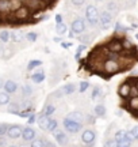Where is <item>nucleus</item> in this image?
<instances>
[{
  "instance_id": "f257e3e1",
  "label": "nucleus",
  "mask_w": 138,
  "mask_h": 147,
  "mask_svg": "<svg viewBox=\"0 0 138 147\" xmlns=\"http://www.w3.org/2000/svg\"><path fill=\"white\" fill-rule=\"evenodd\" d=\"M99 11L96 8L95 5H88L87 7V10H85V18L90 21L91 25H96V23H99Z\"/></svg>"
},
{
  "instance_id": "f03ea898",
  "label": "nucleus",
  "mask_w": 138,
  "mask_h": 147,
  "mask_svg": "<svg viewBox=\"0 0 138 147\" xmlns=\"http://www.w3.org/2000/svg\"><path fill=\"white\" fill-rule=\"evenodd\" d=\"M64 128L68 132H70V134H77L83 128V125H81V123H79V121H74L72 119L66 117L64 120Z\"/></svg>"
},
{
  "instance_id": "7ed1b4c3",
  "label": "nucleus",
  "mask_w": 138,
  "mask_h": 147,
  "mask_svg": "<svg viewBox=\"0 0 138 147\" xmlns=\"http://www.w3.org/2000/svg\"><path fill=\"white\" fill-rule=\"evenodd\" d=\"M111 21H112V16L108 11H103L100 14V16H99V23L102 25L103 29H107V27L110 26V25H111Z\"/></svg>"
},
{
  "instance_id": "20e7f679",
  "label": "nucleus",
  "mask_w": 138,
  "mask_h": 147,
  "mask_svg": "<svg viewBox=\"0 0 138 147\" xmlns=\"http://www.w3.org/2000/svg\"><path fill=\"white\" fill-rule=\"evenodd\" d=\"M95 139H96V135L92 129H85V131L81 134V140H83L85 144H92V143H95Z\"/></svg>"
},
{
  "instance_id": "39448f33",
  "label": "nucleus",
  "mask_w": 138,
  "mask_h": 147,
  "mask_svg": "<svg viewBox=\"0 0 138 147\" xmlns=\"http://www.w3.org/2000/svg\"><path fill=\"white\" fill-rule=\"evenodd\" d=\"M22 128L21 125H10L7 129V135L11 139H18L19 136H22Z\"/></svg>"
},
{
  "instance_id": "423d86ee",
  "label": "nucleus",
  "mask_w": 138,
  "mask_h": 147,
  "mask_svg": "<svg viewBox=\"0 0 138 147\" xmlns=\"http://www.w3.org/2000/svg\"><path fill=\"white\" fill-rule=\"evenodd\" d=\"M72 30L74 32V34H81L85 32V23L83 19L77 18L76 21L72 22Z\"/></svg>"
},
{
  "instance_id": "0eeeda50",
  "label": "nucleus",
  "mask_w": 138,
  "mask_h": 147,
  "mask_svg": "<svg viewBox=\"0 0 138 147\" xmlns=\"http://www.w3.org/2000/svg\"><path fill=\"white\" fill-rule=\"evenodd\" d=\"M107 49H108V52L110 53H119L123 49L122 42L117 41V40H112V41L107 42Z\"/></svg>"
},
{
  "instance_id": "6e6552de",
  "label": "nucleus",
  "mask_w": 138,
  "mask_h": 147,
  "mask_svg": "<svg viewBox=\"0 0 138 147\" xmlns=\"http://www.w3.org/2000/svg\"><path fill=\"white\" fill-rule=\"evenodd\" d=\"M130 90H131L130 83L129 82H123L119 86V89H118V94H119V97H122V98H127V97H130Z\"/></svg>"
},
{
  "instance_id": "1a4fd4ad",
  "label": "nucleus",
  "mask_w": 138,
  "mask_h": 147,
  "mask_svg": "<svg viewBox=\"0 0 138 147\" xmlns=\"http://www.w3.org/2000/svg\"><path fill=\"white\" fill-rule=\"evenodd\" d=\"M16 19H19V21H23V19H27L29 16H30V11L27 7H19L18 10H15V14H14Z\"/></svg>"
},
{
  "instance_id": "9d476101",
  "label": "nucleus",
  "mask_w": 138,
  "mask_h": 147,
  "mask_svg": "<svg viewBox=\"0 0 138 147\" xmlns=\"http://www.w3.org/2000/svg\"><path fill=\"white\" fill-rule=\"evenodd\" d=\"M22 138L27 140V142H30L33 140L34 138H35V129L31 128V127H25L23 129H22Z\"/></svg>"
},
{
  "instance_id": "9b49d317",
  "label": "nucleus",
  "mask_w": 138,
  "mask_h": 147,
  "mask_svg": "<svg viewBox=\"0 0 138 147\" xmlns=\"http://www.w3.org/2000/svg\"><path fill=\"white\" fill-rule=\"evenodd\" d=\"M37 121H38V125L41 127L42 129H46V131H48V125H49V121H50L49 116H46V115H45V113L42 112L41 115L38 116Z\"/></svg>"
},
{
  "instance_id": "f8f14e48",
  "label": "nucleus",
  "mask_w": 138,
  "mask_h": 147,
  "mask_svg": "<svg viewBox=\"0 0 138 147\" xmlns=\"http://www.w3.org/2000/svg\"><path fill=\"white\" fill-rule=\"evenodd\" d=\"M53 136H54V139L57 140V143H58V144H62V143H65L66 140H68L66 135H65L61 129H57V128L53 131Z\"/></svg>"
},
{
  "instance_id": "ddd939ff",
  "label": "nucleus",
  "mask_w": 138,
  "mask_h": 147,
  "mask_svg": "<svg viewBox=\"0 0 138 147\" xmlns=\"http://www.w3.org/2000/svg\"><path fill=\"white\" fill-rule=\"evenodd\" d=\"M104 68H106V72H110V74L117 72L118 71V63L115 61V60H107Z\"/></svg>"
},
{
  "instance_id": "4468645a",
  "label": "nucleus",
  "mask_w": 138,
  "mask_h": 147,
  "mask_svg": "<svg viewBox=\"0 0 138 147\" xmlns=\"http://www.w3.org/2000/svg\"><path fill=\"white\" fill-rule=\"evenodd\" d=\"M4 90L8 94H12V93H15L16 90H18V84L14 80H7L4 83Z\"/></svg>"
},
{
  "instance_id": "2eb2a0df",
  "label": "nucleus",
  "mask_w": 138,
  "mask_h": 147,
  "mask_svg": "<svg viewBox=\"0 0 138 147\" xmlns=\"http://www.w3.org/2000/svg\"><path fill=\"white\" fill-rule=\"evenodd\" d=\"M31 80L34 83H42L43 80H45V72H43L42 69L41 71H37V72H34L31 75Z\"/></svg>"
},
{
  "instance_id": "dca6fc26",
  "label": "nucleus",
  "mask_w": 138,
  "mask_h": 147,
  "mask_svg": "<svg viewBox=\"0 0 138 147\" xmlns=\"http://www.w3.org/2000/svg\"><path fill=\"white\" fill-rule=\"evenodd\" d=\"M68 117H69V119H72V120H74V121H79V123H83V121L85 120L84 115H83L81 112H77V110L70 112V113L68 115Z\"/></svg>"
},
{
  "instance_id": "f3484780",
  "label": "nucleus",
  "mask_w": 138,
  "mask_h": 147,
  "mask_svg": "<svg viewBox=\"0 0 138 147\" xmlns=\"http://www.w3.org/2000/svg\"><path fill=\"white\" fill-rule=\"evenodd\" d=\"M74 91H76V84L73 83H68L62 86V89H61V93L65 95H69V94H73Z\"/></svg>"
},
{
  "instance_id": "a211bd4d",
  "label": "nucleus",
  "mask_w": 138,
  "mask_h": 147,
  "mask_svg": "<svg viewBox=\"0 0 138 147\" xmlns=\"http://www.w3.org/2000/svg\"><path fill=\"white\" fill-rule=\"evenodd\" d=\"M11 10V0H0V11L7 12Z\"/></svg>"
},
{
  "instance_id": "6ab92c4d",
  "label": "nucleus",
  "mask_w": 138,
  "mask_h": 147,
  "mask_svg": "<svg viewBox=\"0 0 138 147\" xmlns=\"http://www.w3.org/2000/svg\"><path fill=\"white\" fill-rule=\"evenodd\" d=\"M127 104L130 109H138V95H131Z\"/></svg>"
},
{
  "instance_id": "aec40b11",
  "label": "nucleus",
  "mask_w": 138,
  "mask_h": 147,
  "mask_svg": "<svg viewBox=\"0 0 138 147\" xmlns=\"http://www.w3.org/2000/svg\"><path fill=\"white\" fill-rule=\"evenodd\" d=\"M94 112H95V116L103 117V116L106 115V106H103V105H96L95 109H94Z\"/></svg>"
},
{
  "instance_id": "412c9836",
  "label": "nucleus",
  "mask_w": 138,
  "mask_h": 147,
  "mask_svg": "<svg viewBox=\"0 0 138 147\" xmlns=\"http://www.w3.org/2000/svg\"><path fill=\"white\" fill-rule=\"evenodd\" d=\"M56 33H57L58 36H64L65 33H66V25H65V23H57Z\"/></svg>"
},
{
  "instance_id": "4be33fe9",
  "label": "nucleus",
  "mask_w": 138,
  "mask_h": 147,
  "mask_svg": "<svg viewBox=\"0 0 138 147\" xmlns=\"http://www.w3.org/2000/svg\"><path fill=\"white\" fill-rule=\"evenodd\" d=\"M10 102V94L4 91V93H0V105H7Z\"/></svg>"
},
{
  "instance_id": "5701e85b",
  "label": "nucleus",
  "mask_w": 138,
  "mask_h": 147,
  "mask_svg": "<svg viewBox=\"0 0 138 147\" xmlns=\"http://www.w3.org/2000/svg\"><path fill=\"white\" fill-rule=\"evenodd\" d=\"M41 64H42L41 60H30V63H29V65H27V69L31 71V69L37 68V67H41Z\"/></svg>"
},
{
  "instance_id": "b1692460",
  "label": "nucleus",
  "mask_w": 138,
  "mask_h": 147,
  "mask_svg": "<svg viewBox=\"0 0 138 147\" xmlns=\"http://www.w3.org/2000/svg\"><path fill=\"white\" fill-rule=\"evenodd\" d=\"M100 93H102L100 87H99V86H95V87H94V90H92L91 98H92V100H98V98L100 97Z\"/></svg>"
},
{
  "instance_id": "393cba45",
  "label": "nucleus",
  "mask_w": 138,
  "mask_h": 147,
  "mask_svg": "<svg viewBox=\"0 0 138 147\" xmlns=\"http://www.w3.org/2000/svg\"><path fill=\"white\" fill-rule=\"evenodd\" d=\"M31 146L33 147H43V146H53L52 143H49V142H45V140H35V142H33L31 143Z\"/></svg>"
},
{
  "instance_id": "a878e982",
  "label": "nucleus",
  "mask_w": 138,
  "mask_h": 147,
  "mask_svg": "<svg viewBox=\"0 0 138 147\" xmlns=\"http://www.w3.org/2000/svg\"><path fill=\"white\" fill-rule=\"evenodd\" d=\"M88 87H90V82H87V80H81V82H80L79 91L80 93H84V91L88 90Z\"/></svg>"
},
{
  "instance_id": "bb28decb",
  "label": "nucleus",
  "mask_w": 138,
  "mask_h": 147,
  "mask_svg": "<svg viewBox=\"0 0 138 147\" xmlns=\"http://www.w3.org/2000/svg\"><path fill=\"white\" fill-rule=\"evenodd\" d=\"M11 37H12V40L15 42H22V40H23V34H22L21 32H15L11 34Z\"/></svg>"
},
{
  "instance_id": "cd10ccee",
  "label": "nucleus",
  "mask_w": 138,
  "mask_h": 147,
  "mask_svg": "<svg viewBox=\"0 0 138 147\" xmlns=\"http://www.w3.org/2000/svg\"><path fill=\"white\" fill-rule=\"evenodd\" d=\"M19 7H22L21 0H11V10L15 11V10H18Z\"/></svg>"
},
{
  "instance_id": "c85d7f7f",
  "label": "nucleus",
  "mask_w": 138,
  "mask_h": 147,
  "mask_svg": "<svg viewBox=\"0 0 138 147\" xmlns=\"http://www.w3.org/2000/svg\"><path fill=\"white\" fill-rule=\"evenodd\" d=\"M56 128H57V120H54V119H50V121H49V125H48V131L53 132Z\"/></svg>"
},
{
  "instance_id": "c756f323",
  "label": "nucleus",
  "mask_w": 138,
  "mask_h": 147,
  "mask_svg": "<svg viewBox=\"0 0 138 147\" xmlns=\"http://www.w3.org/2000/svg\"><path fill=\"white\" fill-rule=\"evenodd\" d=\"M26 38L30 42H35V41H37V38H38V34H37V33L30 32V33H27V34H26Z\"/></svg>"
},
{
  "instance_id": "7c9ffc66",
  "label": "nucleus",
  "mask_w": 138,
  "mask_h": 147,
  "mask_svg": "<svg viewBox=\"0 0 138 147\" xmlns=\"http://www.w3.org/2000/svg\"><path fill=\"white\" fill-rule=\"evenodd\" d=\"M10 38H11V34L8 32H1L0 33V40H1V42H8Z\"/></svg>"
},
{
  "instance_id": "2f4dec72",
  "label": "nucleus",
  "mask_w": 138,
  "mask_h": 147,
  "mask_svg": "<svg viewBox=\"0 0 138 147\" xmlns=\"http://www.w3.org/2000/svg\"><path fill=\"white\" fill-rule=\"evenodd\" d=\"M54 110H56V108H54L53 105H48L46 106V109L43 110V113H45L46 116H52L54 113Z\"/></svg>"
},
{
  "instance_id": "473e14b6",
  "label": "nucleus",
  "mask_w": 138,
  "mask_h": 147,
  "mask_svg": "<svg viewBox=\"0 0 138 147\" xmlns=\"http://www.w3.org/2000/svg\"><path fill=\"white\" fill-rule=\"evenodd\" d=\"M130 134H131V136L134 138V140H138V125L134 127L133 129L130 131Z\"/></svg>"
},
{
  "instance_id": "72a5a7b5",
  "label": "nucleus",
  "mask_w": 138,
  "mask_h": 147,
  "mask_svg": "<svg viewBox=\"0 0 138 147\" xmlns=\"http://www.w3.org/2000/svg\"><path fill=\"white\" fill-rule=\"evenodd\" d=\"M23 93H25V95H31V93H33L31 87H30L29 84H25V86H23Z\"/></svg>"
},
{
  "instance_id": "f704fd0d",
  "label": "nucleus",
  "mask_w": 138,
  "mask_h": 147,
  "mask_svg": "<svg viewBox=\"0 0 138 147\" xmlns=\"http://www.w3.org/2000/svg\"><path fill=\"white\" fill-rule=\"evenodd\" d=\"M8 127L10 125H7V124H0V136H1V135H4V134H7Z\"/></svg>"
},
{
  "instance_id": "c9c22d12",
  "label": "nucleus",
  "mask_w": 138,
  "mask_h": 147,
  "mask_svg": "<svg viewBox=\"0 0 138 147\" xmlns=\"http://www.w3.org/2000/svg\"><path fill=\"white\" fill-rule=\"evenodd\" d=\"M122 47L123 48H133V44H131V42H130V40H123L122 41Z\"/></svg>"
},
{
  "instance_id": "e433bc0d",
  "label": "nucleus",
  "mask_w": 138,
  "mask_h": 147,
  "mask_svg": "<svg viewBox=\"0 0 138 147\" xmlns=\"http://www.w3.org/2000/svg\"><path fill=\"white\" fill-rule=\"evenodd\" d=\"M35 120H37V116H35V115H30L29 117H27V123H29V124L35 123Z\"/></svg>"
},
{
  "instance_id": "4c0bfd02",
  "label": "nucleus",
  "mask_w": 138,
  "mask_h": 147,
  "mask_svg": "<svg viewBox=\"0 0 138 147\" xmlns=\"http://www.w3.org/2000/svg\"><path fill=\"white\" fill-rule=\"evenodd\" d=\"M115 30H117V32H125L126 27L123 26L122 23H117V25H115Z\"/></svg>"
},
{
  "instance_id": "58836bf2",
  "label": "nucleus",
  "mask_w": 138,
  "mask_h": 147,
  "mask_svg": "<svg viewBox=\"0 0 138 147\" xmlns=\"http://www.w3.org/2000/svg\"><path fill=\"white\" fill-rule=\"evenodd\" d=\"M3 53H4V55H3V57L8 59V57H11V53H12V51H11V49H4V51H3Z\"/></svg>"
},
{
  "instance_id": "ea45409f",
  "label": "nucleus",
  "mask_w": 138,
  "mask_h": 147,
  "mask_svg": "<svg viewBox=\"0 0 138 147\" xmlns=\"http://www.w3.org/2000/svg\"><path fill=\"white\" fill-rule=\"evenodd\" d=\"M85 0H72V3H73L74 5H83L84 4Z\"/></svg>"
},
{
  "instance_id": "a19ab883",
  "label": "nucleus",
  "mask_w": 138,
  "mask_h": 147,
  "mask_svg": "<svg viewBox=\"0 0 138 147\" xmlns=\"http://www.w3.org/2000/svg\"><path fill=\"white\" fill-rule=\"evenodd\" d=\"M87 123H88V124H94V123H95V119H94V117H92V116H87Z\"/></svg>"
},
{
  "instance_id": "79ce46f5",
  "label": "nucleus",
  "mask_w": 138,
  "mask_h": 147,
  "mask_svg": "<svg viewBox=\"0 0 138 147\" xmlns=\"http://www.w3.org/2000/svg\"><path fill=\"white\" fill-rule=\"evenodd\" d=\"M56 22H57V23H62V15H61V14H57V15H56Z\"/></svg>"
},
{
  "instance_id": "37998d69",
  "label": "nucleus",
  "mask_w": 138,
  "mask_h": 147,
  "mask_svg": "<svg viewBox=\"0 0 138 147\" xmlns=\"http://www.w3.org/2000/svg\"><path fill=\"white\" fill-rule=\"evenodd\" d=\"M84 49H85V45H80V47L77 48V53H80V55H81V52H83Z\"/></svg>"
},
{
  "instance_id": "c03bdc74",
  "label": "nucleus",
  "mask_w": 138,
  "mask_h": 147,
  "mask_svg": "<svg viewBox=\"0 0 138 147\" xmlns=\"http://www.w3.org/2000/svg\"><path fill=\"white\" fill-rule=\"evenodd\" d=\"M70 45H72L70 42H69V44H65V42H61V47H62V48H69V47H70Z\"/></svg>"
},
{
  "instance_id": "a18cd8bd",
  "label": "nucleus",
  "mask_w": 138,
  "mask_h": 147,
  "mask_svg": "<svg viewBox=\"0 0 138 147\" xmlns=\"http://www.w3.org/2000/svg\"><path fill=\"white\" fill-rule=\"evenodd\" d=\"M53 40H54V42H61V41H62V40H61L60 37H54Z\"/></svg>"
},
{
  "instance_id": "49530a36",
  "label": "nucleus",
  "mask_w": 138,
  "mask_h": 147,
  "mask_svg": "<svg viewBox=\"0 0 138 147\" xmlns=\"http://www.w3.org/2000/svg\"><path fill=\"white\" fill-rule=\"evenodd\" d=\"M4 83H5V82L1 78H0V89H1V87H4Z\"/></svg>"
},
{
  "instance_id": "de8ad7c7",
  "label": "nucleus",
  "mask_w": 138,
  "mask_h": 147,
  "mask_svg": "<svg viewBox=\"0 0 138 147\" xmlns=\"http://www.w3.org/2000/svg\"><path fill=\"white\" fill-rule=\"evenodd\" d=\"M68 36H69V38H73V36H74V32H73V30H72V32L69 33Z\"/></svg>"
},
{
  "instance_id": "09e8293b",
  "label": "nucleus",
  "mask_w": 138,
  "mask_h": 147,
  "mask_svg": "<svg viewBox=\"0 0 138 147\" xmlns=\"http://www.w3.org/2000/svg\"><path fill=\"white\" fill-rule=\"evenodd\" d=\"M135 87H137V90H138V80H137V83H135Z\"/></svg>"
}]
</instances>
